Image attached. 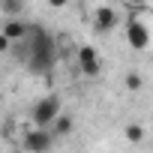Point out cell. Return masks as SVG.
Instances as JSON below:
<instances>
[{"mask_svg": "<svg viewBox=\"0 0 153 153\" xmlns=\"http://www.w3.org/2000/svg\"><path fill=\"white\" fill-rule=\"evenodd\" d=\"M126 87L135 93V90H141V87H144V78H141L138 72H126Z\"/></svg>", "mask_w": 153, "mask_h": 153, "instance_id": "8fae6325", "label": "cell"}, {"mask_svg": "<svg viewBox=\"0 0 153 153\" xmlns=\"http://www.w3.org/2000/svg\"><path fill=\"white\" fill-rule=\"evenodd\" d=\"M0 33H3L9 42H24L27 36H30V24H24V21H18V18H12V21H6L3 24V30H0Z\"/></svg>", "mask_w": 153, "mask_h": 153, "instance_id": "52a82bcc", "label": "cell"}, {"mask_svg": "<svg viewBox=\"0 0 153 153\" xmlns=\"http://www.w3.org/2000/svg\"><path fill=\"white\" fill-rule=\"evenodd\" d=\"M123 135H126V141H129V144H141V141L147 138V129H144L141 123H126Z\"/></svg>", "mask_w": 153, "mask_h": 153, "instance_id": "9c48e42d", "label": "cell"}, {"mask_svg": "<svg viewBox=\"0 0 153 153\" xmlns=\"http://www.w3.org/2000/svg\"><path fill=\"white\" fill-rule=\"evenodd\" d=\"M30 120H33V129H51V126L60 120V96H57V93L42 96V99L33 105Z\"/></svg>", "mask_w": 153, "mask_h": 153, "instance_id": "7a4b0ae2", "label": "cell"}, {"mask_svg": "<svg viewBox=\"0 0 153 153\" xmlns=\"http://www.w3.org/2000/svg\"><path fill=\"white\" fill-rule=\"evenodd\" d=\"M0 12L9 15V21H12V15L24 12V0H0Z\"/></svg>", "mask_w": 153, "mask_h": 153, "instance_id": "30bf717a", "label": "cell"}, {"mask_svg": "<svg viewBox=\"0 0 153 153\" xmlns=\"http://www.w3.org/2000/svg\"><path fill=\"white\" fill-rule=\"evenodd\" d=\"M114 27H117V12L111 6H96V12H93V30L96 33H111Z\"/></svg>", "mask_w": 153, "mask_h": 153, "instance_id": "8992f818", "label": "cell"}, {"mask_svg": "<svg viewBox=\"0 0 153 153\" xmlns=\"http://www.w3.org/2000/svg\"><path fill=\"white\" fill-rule=\"evenodd\" d=\"M126 42H129V48L144 51V48L150 45V30H147V24L138 21V18H129V21H126Z\"/></svg>", "mask_w": 153, "mask_h": 153, "instance_id": "5b68a950", "label": "cell"}, {"mask_svg": "<svg viewBox=\"0 0 153 153\" xmlns=\"http://www.w3.org/2000/svg\"><path fill=\"white\" fill-rule=\"evenodd\" d=\"M51 144H54V132H51V129H30V132H24V138H21V147H24L27 153H48Z\"/></svg>", "mask_w": 153, "mask_h": 153, "instance_id": "3957f363", "label": "cell"}, {"mask_svg": "<svg viewBox=\"0 0 153 153\" xmlns=\"http://www.w3.org/2000/svg\"><path fill=\"white\" fill-rule=\"evenodd\" d=\"M27 48H30V57H27V69L36 72V75H45L54 69L57 63V42L48 30H42L39 24H30V36H27Z\"/></svg>", "mask_w": 153, "mask_h": 153, "instance_id": "6da1fadb", "label": "cell"}, {"mask_svg": "<svg viewBox=\"0 0 153 153\" xmlns=\"http://www.w3.org/2000/svg\"><path fill=\"white\" fill-rule=\"evenodd\" d=\"M72 129H75V120L69 117V114H60V120L51 126V132H54V138H66V135H72Z\"/></svg>", "mask_w": 153, "mask_h": 153, "instance_id": "ba28073f", "label": "cell"}, {"mask_svg": "<svg viewBox=\"0 0 153 153\" xmlns=\"http://www.w3.org/2000/svg\"><path fill=\"white\" fill-rule=\"evenodd\" d=\"M78 66L81 72L87 75V78H96V75L102 72V57L93 45H78Z\"/></svg>", "mask_w": 153, "mask_h": 153, "instance_id": "277c9868", "label": "cell"}]
</instances>
